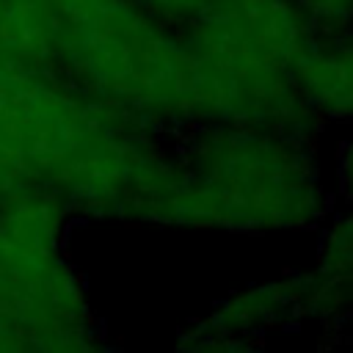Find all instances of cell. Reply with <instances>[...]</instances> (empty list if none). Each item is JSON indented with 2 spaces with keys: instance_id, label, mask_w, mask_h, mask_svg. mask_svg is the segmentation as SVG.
I'll return each mask as SVG.
<instances>
[{
  "instance_id": "1",
  "label": "cell",
  "mask_w": 353,
  "mask_h": 353,
  "mask_svg": "<svg viewBox=\"0 0 353 353\" xmlns=\"http://www.w3.org/2000/svg\"><path fill=\"white\" fill-rule=\"evenodd\" d=\"M188 152L179 199L188 223L292 226L317 212L320 190L295 135L218 127Z\"/></svg>"
},
{
  "instance_id": "2",
  "label": "cell",
  "mask_w": 353,
  "mask_h": 353,
  "mask_svg": "<svg viewBox=\"0 0 353 353\" xmlns=\"http://www.w3.org/2000/svg\"><path fill=\"white\" fill-rule=\"evenodd\" d=\"M292 77L312 110L353 119V28L336 36L309 39L292 66Z\"/></svg>"
},
{
  "instance_id": "3",
  "label": "cell",
  "mask_w": 353,
  "mask_h": 353,
  "mask_svg": "<svg viewBox=\"0 0 353 353\" xmlns=\"http://www.w3.org/2000/svg\"><path fill=\"white\" fill-rule=\"evenodd\" d=\"M309 30L336 36L353 28V0H295Z\"/></svg>"
},
{
  "instance_id": "4",
  "label": "cell",
  "mask_w": 353,
  "mask_h": 353,
  "mask_svg": "<svg viewBox=\"0 0 353 353\" xmlns=\"http://www.w3.org/2000/svg\"><path fill=\"white\" fill-rule=\"evenodd\" d=\"M347 185H350V196H353V149H350V168H347Z\"/></svg>"
}]
</instances>
